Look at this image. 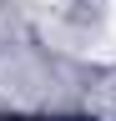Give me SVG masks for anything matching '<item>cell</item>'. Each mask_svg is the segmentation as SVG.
Listing matches in <instances>:
<instances>
[{"label":"cell","instance_id":"obj_1","mask_svg":"<svg viewBox=\"0 0 116 121\" xmlns=\"http://www.w3.org/2000/svg\"><path fill=\"white\" fill-rule=\"evenodd\" d=\"M106 35H111V45H116V5L106 10Z\"/></svg>","mask_w":116,"mask_h":121}]
</instances>
